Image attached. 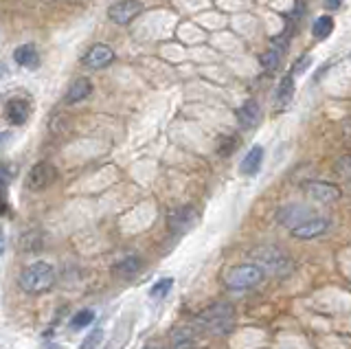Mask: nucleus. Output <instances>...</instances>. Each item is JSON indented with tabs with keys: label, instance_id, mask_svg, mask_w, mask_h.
Instances as JSON below:
<instances>
[{
	"label": "nucleus",
	"instance_id": "1",
	"mask_svg": "<svg viewBox=\"0 0 351 349\" xmlns=\"http://www.w3.org/2000/svg\"><path fill=\"white\" fill-rule=\"evenodd\" d=\"M55 279H58V272H55L51 264H47V261H36V264L27 266L20 272L18 286L27 294H42L53 288Z\"/></svg>",
	"mask_w": 351,
	"mask_h": 349
},
{
	"label": "nucleus",
	"instance_id": "2",
	"mask_svg": "<svg viewBox=\"0 0 351 349\" xmlns=\"http://www.w3.org/2000/svg\"><path fill=\"white\" fill-rule=\"evenodd\" d=\"M195 323L208 334H228L235 325V310L230 303H213L197 314Z\"/></svg>",
	"mask_w": 351,
	"mask_h": 349
},
{
	"label": "nucleus",
	"instance_id": "3",
	"mask_svg": "<svg viewBox=\"0 0 351 349\" xmlns=\"http://www.w3.org/2000/svg\"><path fill=\"white\" fill-rule=\"evenodd\" d=\"M252 261H255V266H259L261 270L270 272L274 277H285L290 275L294 264L290 255L281 250L279 246H259L250 253Z\"/></svg>",
	"mask_w": 351,
	"mask_h": 349
},
{
	"label": "nucleus",
	"instance_id": "4",
	"mask_svg": "<svg viewBox=\"0 0 351 349\" xmlns=\"http://www.w3.org/2000/svg\"><path fill=\"white\" fill-rule=\"evenodd\" d=\"M263 279V270L255 264H241L235 266L226 272V286L233 290H246V288H255L257 283Z\"/></svg>",
	"mask_w": 351,
	"mask_h": 349
},
{
	"label": "nucleus",
	"instance_id": "5",
	"mask_svg": "<svg viewBox=\"0 0 351 349\" xmlns=\"http://www.w3.org/2000/svg\"><path fill=\"white\" fill-rule=\"evenodd\" d=\"M58 180V169H55L53 163L47 160H40L36 165L31 167L29 176H27V187L31 191H44L49 189L51 184Z\"/></svg>",
	"mask_w": 351,
	"mask_h": 349
},
{
	"label": "nucleus",
	"instance_id": "6",
	"mask_svg": "<svg viewBox=\"0 0 351 349\" xmlns=\"http://www.w3.org/2000/svg\"><path fill=\"white\" fill-rule=\"evenodd\" d=\"M303 191L307 193V198H312L314 202L321 204H332L340 198V189L332 182H321V180H310L303 184Z\"/></svg>",
	"mask_w": 351,
	"mask_h": 349
},
{
	"label": "nucleus",
	"instance_id": "7",
	"mask_svg": "<svg viewBox=\"0 0 351 349\" xmlns=\"http://www.w3.org/2000/svg\"><path fill=\"white\" fill-rule=\"evenodd\" d=\"M141 12H143V5L138 0H121V3L108 9V18L112 20L114 25H130Z\"/></svg>",
	"mask_w": 351,
	"mask_h": 349
},
{
	"label": "nucleus",
	"instance_id": "8",
	"mask_svg": "<svg viewBox=\"0 0 351 349\" xmlns=\"http://www.w3.org/2000/svg\"><path fill=\"white\" fill-rule=\"evenodd\" d=\"M329 226H332V222H329L327 217H307V220L301 222L299 226L290 228V233L296 239H314L318 235L327 233Z\"/></svg>",
	"mask_w": 351,
	"mask_h": 349
},
{
	"label": "nucleus",
	"instance_id": "9",
	"mask_svg": "<svg viewBox=\"0 0 351 349\" xmlns=\"http://www.w3.org/2000/svg\"><path fill=\"white\" fill-rule=\"evenodd\" d=\"M195 217H197V213H195L193 206H189V204L178 206V209L169 211V215H167L169 231L171 233H178V235L184 233L186 228H191V224L195 222Z\"/></svg>",
	"mask_w": 351,
	"mask_h": 349
},
{
	"label": "nucleus",
	"instance_id": "10",
	"mask_svg": "<svg viewBox=\"0 0 351 349\" xmlns=\"http://www.w3.org/2000/svg\"><path fill=\"white\" fill-rule=\"evenodd\" d=\"M307 217H312V209H307L303 204H285L283 209H279L277 213V222L283 226H299L301 222H305Z\"/></svg>",
	"mask_w": 351,
	"mask_h": 349
},
{
	"label": "nucleus",
	"instance_id": "11",
	"mask_svg": "<svg viewBox=\"0 0 351 349\" xmlns=\"http://www.w3.org/2000/svg\"><path fill=\"white\" fill-rule=\"evenodd\" d=\"M7 121L11 125H22L27 123V119L31 115V101L27 97H14V99L7 101Z\"/></svg>",
	"mask_w": 351,
	"mask_h": 349
},
{
	"label": "nucleus",
	"instance_id": "12",
	"mask_svg": "<svg viewBox=\"0 0 351 349\" xmlns=\"http://www.w3.org/2000/svg\"><path fill=\"white\" fill-rule=\"evenodd\" d=\"M114 60V51L110 49L108 45H95L88 49V53L84 56V64L88 69H106L108 64H112Z\"/></svg>",
	"mask_w": 351,
	"mask_h": 349
},
{
	"label": "nucleus",
	"instance_id": "13",
	"mask_svg": "<svg viewBox=\"0 0 351 349\" xmlns=\"http://www.w3.org/2000/svg\"><path fill=\"white\" fill-rule=\"evenodd\" d=\"M259 117H261V110H259V104L255 99H248L246 104H241V108L237 110V121L244 130L255 128L259 123Z\"/></svg>",
	"mask_w": 351,
	"mask_h": 349
},
{
	"label": "nucleus",
	"instance_id": "14",
	"mask_svg": "<svg viewBox=\"0 0 351 349\" xmlns=\"http://www.w3.org/2000/svg\"><path fill=\"white\" fill-rule=\"evenodd\" d=\"M283 51H285V36L274 38V40H272V45H270V49L261 56L263 69H266V71H274V69H277V67H279V62H281V58H283Z\"/></svg>",
	"mask_w": 351,
	"mask_h": 349
},
{
	"label": "nucleus",
	"instance_id": "15",
	"mask_svg": "<svg viewBox=\"0 0 351 349\" xmlns=\"http://www.w3.org/2000/svg\"><path fill=\"white\" fill-rule=\"evenodd\" d=\"M90 93H93V84H90V80H88V77L75 80V82L71 84L69 93H66V104H69V106L80 104V101L86 99V97H90Z\"/></svg>",
	"mask_w": 351,
	"mask_h": 349
},
{
	"label": "nucleus",
	"instance_id": "16",
	"mask_svg": "<svg viewBox=\"0 0 351 349\" xmlns=\"http://www.w3.org/2000/svg\"><path fill=\"white\" fill-rule=\"evenodd\" d=\"M261 163H263V147L255 145L248 149V154L244 156V160H241L239 171L244 173V176H255V173L261 169Z\"/></svg>",
	"mask_w": 351,
	"mask_h": 349
},
{
	"label": "nucleus",
	"instance_id": "17",
	"mask_svg": "<svg viewBox=\"0 0 351 349\" xmlns=\"http://www.w3.org/2000/svg\"><path fill=\"white\" fill-rule=\"evenodd\" d=\"M14 60L16 64L25 69H38L40 67V53L33 45H22L14 51Z\"/></svg>",
	"mask_w": 351,
	"mask_h": 349
},
{
	"label": "nucleus",
	"instance_id": "18",
	"mask_svg": "<svg viewBox=\"0 0 351 349\" xmlns=\"http://www.w3.org/2000/svg\"><path fill=\"white\" fill-rule=\"evenodd\" d=\"M294 97V75H283V80L279 82V88H277V97H274V104L277 108L288 106L290 99Z\"/></svg>",
	"mask_w": 351,
	"mask_h": 349
},
{
	"label": "nucleus",
	"instance_id": "19",
	"mask_svg": "<svg viewBox=\"0 0 351 349\" xmlns=\"http://www.w3.org/2000/svg\"><path fill=\"white\" fill-rule=\"evenodd\" d=\"M141 268H143L141 257H136V255H128V257H123V259H121L119 264L114 266V272H117L119 277L130 279V277H134Z\"/></svg>",
	"mask_w": 351,
	"mask_h": 349
},
{
	"label": "nucleus",
	"instance_id": "20",
	"mask_svg": "<svg viewBox=\"0 0 351 349\" xmlns=\"http://www.w3.org/2000/svg\"><path fill=\"white\" fill-rule=\"evenodd\" d=\"M171 349H195V336L189 327H178L171 332Z\"/></svg>",
	"mask_w": 351,
	"mask_h": 349
},
{
	"label": "nucleus",
	"instance_id": "21",
	"mask_svg": "<svg viewBox=\"0 0 351 349\" xmlns=\"http://www.w3.org/2000/svg\"><path fill=\"white\" fill-rule=\"evenodd\" d=\"M332 31H334V20L329 18V16H321L316 20V23L312 25V36L318 38V40H325L332 36Z\"/></svg>",
	"mask_w": 351,
	"mask_h": 349
},
{
	"label": "nucleus",
	"instance_id": "22",
	"mask_svg": "<svg viewBox=\"0 0 351 349\" xmlns=\"http://www.w3.org/2000/svg\"><path fill=\"white\" fill-rule=\"evenodd\" d=\"M95 321V312L93 310H82V312H77L73 319H71V330H84V327H88Z\"/></svg>",
	"mask_w": 351,
	"mask_h": 349
},
{
	"label": "nucleus",
	"instance_id": "23",
	"mask_svg": "<svg viewBox=\"0 0 351 349\" xmlns=\"http://www.w3.org/2000/svg\"><path fill=\"white\" fill-rule=\"evenodd\" d=\"M173 288V279H169V277H165V279H160V281H156L152 286V290H149V297L152 299H162V297H167V292Z\"/></svg>",
	"mask_w": 351,
	"mask_h": 349
},
{
	"label": "nucleus",
	"instance_id": "24",
	"mask_svg": "<svg viewBox=\"0 0 351 349\" xmlns=\"http://www.w3.org/2000/svg\"><path fill=\"white\" fill-rule=\"evenodd\" d=\"M101 338H104V332L99 330V327H95V330L84 338L82 349H97L99 345H101Z\"/></svg>",
	"mask_w": 351,
	"mask_h": 349
},
{
	"label": "nucleus",
	"instance_id": "25",
	"mask_svg": "<svg viewBox=\"0 0 351 349\" xmlns=\"http://www.w3.org/2000/svg\"><path fill=\"white\" fill-rule=\"evenodd\" d=\"M334 169H336L343 178L351 180V154H349V156H343V158H338Z\"/></svg>",
	"mask_w": 351,
	"mask_h": 349
},
{
	"label": "nucleus",
	"instance_id": "26",
	"mask_svg": "<svg viewBox=\"0 0 351 349\" xmlns=\"http://www.w3.org/2000/svg\"><path fill=\"white\" fill-rule=\"evenodd\" d=\"M11 176H14V171H11V167L9 165H5V163H0V187H7L9 184V180H11Z\"/></svg>",
	"mask_w": 351,
	"mask_h": 349
},
{
	"label": "nucleus",
	"instance_id": "27",
	"mask_svg": "<svg viewBox=\"0 0 351 349\" xmlns=\"http://www.w3.org/2000/svg\"><path fill=\"white\" fill-rule=\"evenodd\" d=\"M237 147V139L233 136V139H226V141H222V147H219V154L222 156H228V154H233V149Z\"/></svg>",
	"mask_w": 351,
	"mask_h": 349
},
{
	"label": "nucleus",
	"instance_id": "28",
	"mask_svg": "<svg viewBox=\"0 0 351 349\" xmlns=\"http://www.w3.org/2000/svg\"><path fill=\"white\" fill-rule=\"evenodd\" d=\"M310 62H312V60H310V56H303V60H299V62L294 64V69H292V73H290V75H299V73H303L307 67H310Z\"/></svg>",
	"mask_w": 351,
	"mask_h": 349
},
{
	"label": "nucleus",
	"instance_id": "29",
	"mask_svg": "<svg viewBox=\"0 0 351 349\" xmlns=\"http://www.w3.org/2000/svg\"><path fill=\"white\" fill-rule=\"evenodd\" d=\"M11 141V132H0V149H3Z\"/></svg>",
	"mask_w": 351,
	"mask_h": 349
},
{
	"label": "nucleus",
	"instance_id": "30",
	"mask_svg": "<svg viewBox=\"0 0 351 349\" xmlns=\"http://www.w3.org/2000/svg\"><path fill=\"white\" fill-rule=\"evenodd\" d=\"M340 5H343V0H325V7L327 9H338Z\"/></svg>",
	"mask_w": 351,
	"mask_h": 349
},
{
	"label": "nucleus",
	"instance_id": "31",
	"mask_svg": "<svg viewBox=\"0 0 351 349\" xmlns=\"http://www.w3.org/2000/svg\"><path fill=\"white\" fill-rule=\"evenodd\" d=\"M7 73H9L7 64H5V62H0V82H3V80L7 77Z\"/></svg>",
	"mask_w": 351,
	"mask_h": 349
},
{
	"label": "nucleus",
	"instance_id": "32",
	"mask_svg": "<svg viewBox=\"0 0 351 349\" xmlns=\"http://www.w3.org/2000/svg\"><path fill=\"white\" fill-rule=\"evenodd\" d=\"M5 209V198H3V187H0V211Z\"/></svg>",
	"mask_w": 351,
	"mask_h": 349
},
{
	"label": "nucleus",
	"instance_id": "33",
	"mask_svg": "<svg viewBox=\"0 0 351 349\" xmlns=\"http://www.w3.org/2000/svg\"><path fill=\"white\" fill-rule=\"evenodd\" d=\"M145 349H158V347H145Z\"/></svg>",
	"mask_w": 351,
	"mask_h": 349
}]
</instances>
